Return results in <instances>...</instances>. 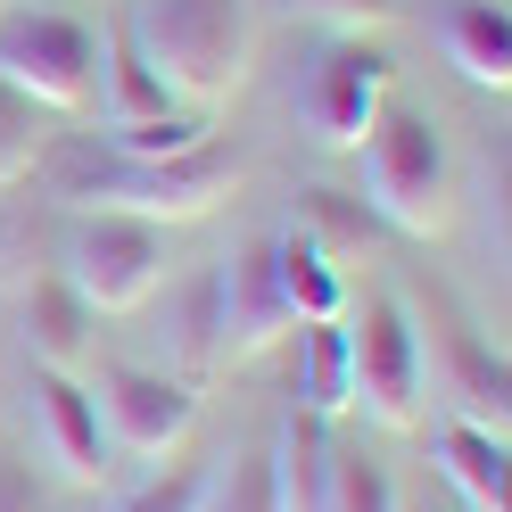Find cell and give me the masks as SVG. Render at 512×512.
Masks as SVG:
<instances>
[{
  "label": "cell",
  "instance_id": "cell-1",
  "mask_svg": "<svg viewBox=\"0 0 512 512\" xmlns=\"http://www.w3.org/2000/svg\"><path fill=\"white\" fill-rule=\"evenodd\" d=\"M50 199L67 215H141V223H199L240 190V157L232 149H190L166 166H141V157H116L100 133L83 141H50L42 149Z\"/></svg>",
  "mask_w": 512,
  "mask_h": 512
},
{
  "label": "cell",
  "instance_id": "cell-2",
  "mask_svg": "<svg viewBox=\"0 0 512 512\" xmlns=\"http://www.w3.org/2000/svg\"><path fill=\"white\" fill-rule=\"evenodd\" d=\"M124 42L182 108L215 116L256 67V9L248 0H133Z\"/></svg>",
  "mask_w": 512,
  "mask_h": 512
},
{
  "label": "cell",
  "instance_id": "cell-3",
  "mask_svg": "<svg viewBox=\"0 0 512 512\" xmlns=\"http://www.w3.org/2000/svg\"><path fill=\"white\" fill-rule=\"evenodd\" d=\"M356 174H364V215L405 240H438L455 223V157L422 108H380L372 133L356 141Z\"/></svg>",
  "mask_w": 512,
  "mask_h": 512
},
{
  "label": "cell",
  "instance_id": "cell-4",
  "mask_svg": "<svg viewBox=\"0 0 512 512\" xmlns=\"http://www.w3.org/2000/svg\"><path fill=\"white\" fill-rule=\"evenodd\" d=\"M166 265H174L166 223H141V215H67V232H58V281H67L91 314L149 306Z\"/></svg>",
  "mask_w": 512,
  "mask_h": 512
},
{
  "label": "cell",
  "instance_id": "cell-5",
  "mask_svg": "<svg viewBox=\"0 0 512 512\" xmlns=\"http://www.w3.org/2000/svg\"><path fill=\"white\" fill-rule=\"evenodd\" d=\"M100 58H108V42L67 9L0 17V83L25 91L42 116H83L100 100Z\"/></svg>",
  "mask_w": 512,
  "mask_h": 512
},
{
  "label": "cell",
  "instance_id": "cell-6",
  "mask_svg": "<svg viewBox=\"0 0 512 512\" xmlns=\"http://www.w3.org/2000/svg\"><path fill=\"white\" fill-rule=\"evenodd\" d=\"M347 364H356V405L372 422L405 430L413 413H422V339H413V306L389 290L364 306V323H347Z\"/></svg>",
  "mask_w": 512,
  "mask_h": 512
},
{
  "label": "cell",
  "instance_id": "cell-7",
  "mask_svg": "<svg viewBox=\"0 0 512 512\" xmlns=\"http://www.w3.org/2000/svg\"><path fill=\"white\" fill-rule=\"evenodd\" d=\"M91 405H100V430L108 446H124V455H174V446L199 430V389H190L182 372H141V364H108L100 389H91Z\"/></svg>",
  "mask_w": 512,
  "mask_h": 512
},
{
  "label": "cell",
  "instance_id": "cell-8",
  "mask_svg": "<svg viewBox=\"0 0 512 512\" xmlns=\"http://www.w3.org/2000/svg\"><path fill=\"white\" fill-rule=\"evenodd\" d=\"M380 108H389V58H380L364 34H339L323 58H314L306 91H298L306 133L323 141V149H356Z\"/></svg>",
  "mask_w": 512,
  "mask_h": 512
},
{
  "label": "cell",
  "instance_id": "cell-9",
  "mask_svg": "<svg viewBox=\"0 0 512 512\" xmlns=\"http://www.w3.org/2000/svg\"><path fill=\"white\" fill-rule=\"evenodd\" d=\"M413 306V298H405ZM413 339H422V380H438L446 389V405H455V422H471V430H496L504 438V422H512V405H504V356L496 347H479L446 306H413Z\"/></svg>",
  "mask_w": 512,
  "mask_h": 512
},
{
  "label": "cell",
  "instance_id": "cell-10",
  "mask_svg": "<svg viewBox=\"0 0 512 512\" xmlns=\"http://www.w3.org/2000/svg\"><path fill=\"white\" fill-rule=\"evenodd\" d=\"M207 306H215V356L223 364H248V356H265L281 331H298L290 306H281V290H273L265 240L240 248V256H223V273L207 281Z\"/></svg>",
  "mask_w": 512,
  "mask_h": 512
},
{
  "label": "cell",
  "instance_id": "cell-11",
  "mask_svg": "<svg viewBox=\"0 0 512 512\" xmlns=\"http://www.w3.org/2000/svg\"><path fill=\"white\" fill-rule=\"evenodd\" d=\"M34 430H42V455L58 463V479H75V488H100L108 479V430H100V405L75 372H42L34 364Z\"/></svg>",
  "mask_w": 512,
  "mask_h": 512
},
{
  "label": "cell",
  "instance_id": "cell-12",
  "mask_svg": "<svg viewBox=\"0 0 512 512\" xmlns=\"http://www.w3.org/2000/svg\"><path fill=\"white\" fill-rule=\"evenodd\" d=\"M265 256H273V290H281V306H290L298 331L347 314V265L306 232V223H281V232L265 240Z\"/></svg>",
  "mask_w": 512,
  "mask_h": 512
},
{
  "label": "cell",
  "instance_id": "cell-13",
  "mask_svg": "<svg viewBox=\"0 0 512 512\" xmlns=\"http://www.w3.org/2000/svg\"><path fill=\"white\" fill-rule=\"evenodd\" d=\"M331 422L323 413H306V405H290L281 413V430H273V446H265V479H273V504L281 512H314L323 504V488H331Z\"/></svg>",
  "mask_w": 512,
  "mask_h": 512
},
{
  "label": "cell",
  "instance_id": "cell-14",
  "mask_svg": "<svg viewBox=\"0 0 512 512\" xmlns=\"http://www.w3.org/2000/svg\"><path fill=\"white\" fill-rule=\"evenodd\" d=\"M438 42H446V67L479 91H512V17L504 0H455L438 17Z\"/></svg>",
  "mask_w": 512,
  "mask_h": 512
},
{
  "label": "cell",
  "instance_id": "cell-15",
  "mask_svg": "<svg viewBox=\"0 0 512 512\" xmlns=\"http://www.w3.org/2000/svg\"><path fill=\"white\" fill-rule=\"evenodd\" d=\"M17 298H25V347H34V364H42V372H75L100 314H91V306H83L58 273H34Z\"/></svg>",
  "mask_w": 512,
  "mask_h": 512
},
{
  "label": "cell",
  "instance_id": "cell-16",
  "mask_svg": "<svg viewBox=\"0 0 512 512\" xmlns=\"http://www.w3.org/2000/svg\"><path fill=\"white\" fill-rule=\"evenodd\" d=\"M438 471L471 512H512V455L496 430H471V422H446L438 430Z\"/></svg>",
  "mask_w": 512,
  "mask_h": 512
},
{
  "label": "cell",
  "instance_id": "cell-17",
  "mask_svg": "<svg viewBox=\"0 0 512 512\" xmlns=\"http://www.w3.org/2000/svg\"><path fill=\"white\" fill-rule=\"evenodd\" d=\"M298 405L339 422L356 405V364H347V314L339 323H306V364H298Z\"/></svg>",
  "mask_w": 512,
  "mask_h": 512
},
{
  "label": "cell",
  "instance_id": "cell-18",
  "mask_svg": "<svg viewBox=\"0 0 512 512\" xmlns=\"http://www.w3.org/2000/svg\"><path fill=\"white\" fill-rule=\"evenodd\" d=\"M42 149H50V116L25 100V91L0 83V190H17L25 174H34Z\"/></svg>",
  "mask_w": 512,
  "mask_h": 512
},
{
  "label": "cell",
  "instance_id": "cell-19",
  "mask_svg": "<svg viewBox=\"0 0 512 512\" xmlns=\"http://www.w3.org/2000/svg\"><path fill=\"white\" fill-rule=\"evenodd\" d=\"M314 512H405V504H397V479L372 455H331V488Z\"/></svg>",
  "mask_w": 512,
  "mask_h": 512
},
{
  "label": "cell",
  "instance_id": "cell-20",
  "mask_svg": "<svg viewBox=\"0 0 512 512\" xmlns=\"http://www.w3.org/2000/svg\"><path fill=\"white\" fill-rule=\"evenodd\" d=\"M207 504H215V471L207 463H174V471L141 479L133 496H116V512H207Z\"/></svg>",
  "mask_w": 512,
  "mask_h": 512
},
{
  "label": "cell",
  "instance_id": "cell-21",
  "mask_svg": "<svg viewBox=\"0 0 512 512\" xmlns=\"http://www.w3.org/2000/svg\"><path fill=\"white\" fill-rule=\"evenodd\" d=\"M298 223L314 240H323L331 256H347L364 232H372V215H364V199H347V190H306V207H298Z\"/></svg>",
  "mask_w": 512,
  "mask_h": 512
},
{
  "label": "cell",
  "instance_id": "cell-22",
  "mask_svg": "<svg viewBox=\"0 0 512 512\" xmlns=\"http://www.w3.org/2000/svg\"><path fill=\"white\" fill-rule=\"evenodd\" d=\"M34 273H42V240H34V223L0 199V298H17Z\"/></svg>",
  "mask_w": 512,
  "mask_h": 512
},
{
  "label": "cell",
  "instance_id": "cell-23",
  "mask_svg": "<svg viewBox=\"0 0 512 512\" xmlns=\"http://www.w3.org/2000/svg\"><path fill=\"white\" fill-rule=\"evenodd\" d=\"M290 9L331 25V34H380V25L397 17V0H290Z\"/></svg>",
  "mask_w": 512,
  "mask_h": 512
},
{
  "label": "cell",
  "instance_id": "cell-24",
  "mask_svg": "<svg viewBox=\"0 0 512 512\" xmlns=\"http://www.w3.org/2000/svg\"><path fill=\"white\" fill-rule=\"evenodd\" d=\"M207 512H281L273 504V479H265V455H240L232 479H215V504Z\"/></svg>",
  "mask_w": 512,
  "mask_h": 512
},
{
  "label": "cell",
  "instance_id": "cell-25",
  "mask_svg": "<svg viewBox=\"0 0 512 512\" xmlns=\"http://www.w3.org/2000/svg\"><path fill=\"white\" fill-rule=\"evenodd\" d=\"M0 512H50V504H42V488H34V471H25L9 446H0Z\"/></svg>",
  "mask_w": 512,
  "mask_h": 512
}]
</instances>
